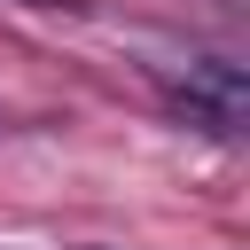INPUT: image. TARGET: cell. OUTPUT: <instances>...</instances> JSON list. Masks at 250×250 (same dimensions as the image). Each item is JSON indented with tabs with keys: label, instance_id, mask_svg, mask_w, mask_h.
I'll return each instance as SVG.
<instances>
[{
	"label": "cell",
	"instance_id": "cell-1",
	"mask_svg": "<svg viewBox=\"0 0 250 250\" xmlns=\"http://www.w3.org/2000/svg\"><path fill=\"white\" fill-rule=\"evenodd\" d=\"M164 109H172L180 125L211 133V141H242V133H250V70H242L234 55H203V62H188V70L164 86Z\"/></svg>",
	"mask_w": 250,
	"mask_h": 250
}]
</instances>
